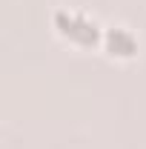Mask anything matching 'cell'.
Masks as SVG:
<instances>
[{"mask_svg": "<svg viewBox=\"0 0 146 149\" xmlns=\"http://www.w3.org/2000/svg\"><path fill=\"white\" fill-rule=\"evenodd\" d=\"M52 26L63 40H69L74 46H95L103 43V32L97 26V20L83 15V12H72V9H57L52 15Z\"/></svg>", "mask_w": 146, "mask_h": 149, "instance_id": "obj_1", "label": "cell"}, {"mask_svg": "<svg viewBox=\"0 0 146 149\" xmlns=\"http://www.w3.org/2000/svg\"><path fill=\"white\" fill-rule=\"evenodd\" d=\"M103 49L115 60H132L140 52V40L129 26H109L103 29Z\"/></svg>", "mask_w": 146, "mask_h": 149, "instance_id": "obj_2", "label": "cell"}]
</instances>
